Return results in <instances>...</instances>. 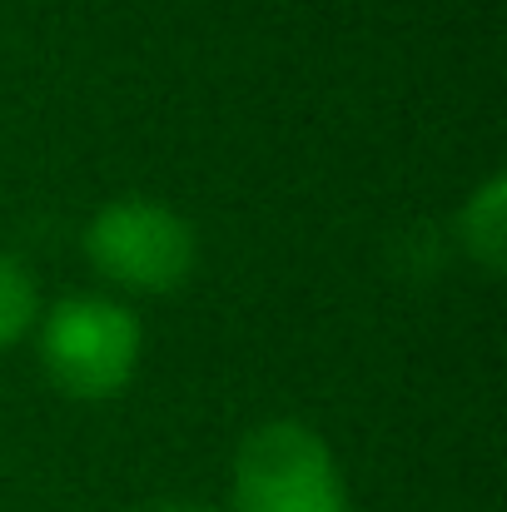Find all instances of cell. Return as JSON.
Instances as JSON below:
<instances>
[{
  "label": "cell",
  "instance_id": "3",
  "mask_svg": "<svg viewBox=\"0 0 507 512\" xmlns=\"http://www.w3.org/2000/svg\"><path fill=\"white\" fill-rule=\"evenodd\" d=\"M85 259L105 284L125 294H174L189 279L199 244L189 219H179L169 204L125 194L95 209L85 224Z\"/></svg>",
  "mask_w": 507,
  "mask_h": 512
},
{
  "label": "cell",
  "instance_id": "1",
  "mask_svg": "<svg viewBox=\"0 0 507 512\" xmlns=\"http://www.w3.org/2000/svg\"><path fill=\"white\" fill-rule=\"evenodd\" d=\"M35 329H40V363L50 383L80 403H105L125 393L145 353V329L135 309L105 294L60 299Z\"/></svg>",
  "mask_w": 507,
  "mask_h": 512
},
{
  "label": "cell",
  "instance_id": "4",
  "mask_svg": "<svg viewBox=\"0 0 507 512\" xmlns=\"http://www.w3.org/2000/svg\"><path fill=\"white\" fill-rule=\"evenodd\" d=\"M458 239L463 249L483 264V269H503L507 264V179L493 174L458 214Z\"/></svg>",
  "mask_w": 507,
  "mask_h": 512
},
{
  "label": "cell",
  "instance_id": "2",
  "mask_svg": "<svg viewBox=\"0 0 507 512\" xmlns=\"http://www.w3.org/2000/svg\"><path fill=\"white\" fill-rule=\"evenodd\" d=\"M229 512H348L329 443L299 418L249 428L229 468Z\"/></svg>",
  "mask_w": 507,
  "mask_h": 512
},
{
  "label": "cell",
  "instance_id": "5",
  "mask_svg": "<svg viewBox=\"0 0 507 512\" xmlns=\"http://www.w3.org/2000/svg\"><path fill=\"white\" fill-rule=\"evenodd\" d=\"M40 324V294L35 279L25 274V264L15 254L0 249V348L20 343Z\"/></svg>",
  "mask_w": 507,
  "mask_h": 512
},
{
  "label": "cell",
  "instance_id": "6",
  "mask_svg": "<svg viewBox=\"0 0 507 512\" xmlns=\"http://www.w3.org/2000/svg\"><path fill=\"white\" fill-rule=\"evenodd\" d=\"M150 512H204V508H194V503H160V508H150Z\"/></svg>",
  "mask_w": 507,
  "mask_h": 512
}]
</instances>
